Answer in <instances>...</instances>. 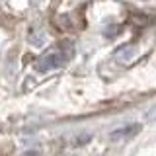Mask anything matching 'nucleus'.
Masks as SVG:
<instances>
[{"instance_id": "obj_1", "label": "nucleus", "mask_w": 156, "mask_h": 156, "mask_svg": "<svg viewBox=\"0 0 156 156\" xmlns=\"http://www.w3.org/2000/svg\"><path fill=\"white\" fill-rule=\"evenodd\" d=\"M72 55H74V49L68 45V43H65V45H61V47H57V49L47 51L45 55H43V57L37 61L35 68H37L39 72H47V70H51V68L62 66Z\"/></svg>"}, {"instance_id": "obj_2", "label": "nucleus", "mask_w": 156, "mask_h": 156, "mask_svg": "<svg viewBox=\"0 0 156 156\" xmlns=\"http://www.w3.org/2000/svg\"><path fill=\"white\" fill-rule=\"evenodd\" d=\"M139 131H140V125H127V127H121V129L113 131V133H111V139L113 140H125V139L135 136Z\"/></svg>"}, {"instance_id": "obj_3", "label": "nucleus", "mask_w": 156, "mask_h": 156, "mask_svg": "<svg viewBox=\"0 0 156 156\" xmlns=\"http://www.w3.org/2000/svg\"><path fill=\"white\" fill-rule=\"evenodd\" d=\"M117 31H121V27H117V26H111V27H107V31H105V35L107 37H113Z\"/></svg>"}]
</instances>
